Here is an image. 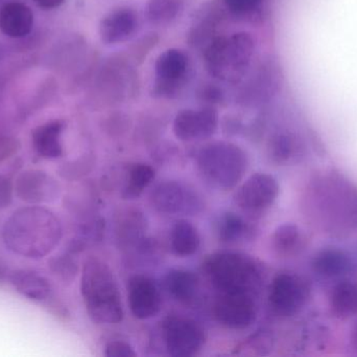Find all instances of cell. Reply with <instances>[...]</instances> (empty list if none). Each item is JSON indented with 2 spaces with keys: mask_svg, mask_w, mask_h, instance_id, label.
<instances>
[{
  "mask_svg": "<svg viewBox=\"0 0 357 357\" xmlns=\"http://www.w3.org/2000/svg\"><path fill=\"white\" fill-rule=\"evenodd\" d=\"M306 217L335 236L357 230V187L342 174L325 172L308 182L303 196Z\"/></svg>",
  "mask_w": 357,
  "mask_h": 357,
  "instance_id": "obj_1",
  "label": "cell"
},
{
  "mask_svg": "<svg viewBox=\"0 0 357 357\" xmlns=\"http://www.w3.org/2000/svg\"><path fill=\"white\" fill-rule=\"evenodd\" d=\"M63 236L59 218L50 210L24 207L15 212L3 226L2 237L10 251L31 259L52 253Z\"/></svg>",
  "mask_w": 357,
  "mask_h": 357,
  "instance_id": "obj_2",
  "label": "cell"
},
{
  "mask_svg": "<svg viewBox=\"0 0 357 357\" xmlns=\"http://www.w3.org/2000/svg\"><path fill=\"white\" fill-rule=\"evenodd\" d=\"M81 293L88 316L96 324L115 325L125 316L119 283L112 268L90 257L82 270Z\"/></svg>",
  "mask_w": 357,
  "mask_h": 357,
  "instance_id": "obj_3",
  "label": "cell"
},
{
  "mask_svg": "<svg viewBox=\"0 0 357 357\" xmlns=\"http://www.w3.org/2000/svg\"><path fill=\"white\" fill-rule=\"evenodd\" d=\"M204 272L218 293H245L255 297L264 282V270L251 256L218 252L207 258Z\"/></svg>",
  "mask_w": 357,
  "mask_h": 357,
  "instance_id": "obj_4",
  "label": "cell"
},
{
  "mask_svg": "<svg viewBox=\"0 0 357 357\" xmlns=\"http://www.w3.org/2000/svg\"><path fill=\"white\" fill-rule=\"evenodd\" d=\"M195 168L208 186L230 191L243 182L249 169V157L238 145L218 140L199 149L195 156Z\"/></svg>",
  "mask_w": 357,
  "mask_h": 357,
  "instance_id": "obj_5",
  "label": "cell"
},
{
  "mask_svg": "<svg viewBox=\"0 0 357 357\" xmlns=\"http://www.w3.org/2000/svg\"><path fill=\"white\" fill-rule=\"evenodd\" d=\"M253 54L254 41L250 34L241 31L218 37L204 54L206 69L220 81L237 83L245 77Z\"/></svg>",
  "mask_w": 357,
  "mask_h": 357,
  "instance_id": "obj_6",
  "label": "cell"
},
{
  "mask_svg": "<svg viewBox=\"0 0 357 357\" xmlns=\"http://www.w3.org/2000/svg\"><path fill=\"white\" fill-rule=\"evenodd\" d=\"M155 211L165 215L195 216L205 210V201L197 189L176 180L159 182L150 195Z\"/></svg>",
  "mask_w": 357,
  "mask_h": 357,
  "instance_id": "obj_7",
  "label": "cell"
},
{
  "mask_svg": "<svg viewBox=\"0 0 357 357\" xmlns=\"http://www.w3.org/2000/svg\"><path fill=\"white\" fill-rule=\"evenodd\" d=\"M310 295V286L301 277L291 272H281L271 283L268 307L279 318H291L305 307Z\"/></svg>",
  "mask_w": 357,
  "mask_h": 357,
  "instance_id": "obj_8",
  "label": "cell"
},
{
  "mask_svg": "<svg viewBox=\"0 0 357 357\" xmlns=\"http://www.w3.org/2000/svg\"><path fill=\"white\" fill-rule=\"evenodd\" d=\"M149 221L142 210L126 207L115 216V242L119 249L133 254L135 257H150L154 253V243L146 236Z\"/></svg>",
  "mask_w": 357,
  "mask_h": 357,
  "instance_id": "obj_9",
  "label": "cell"
},
{
  "mask_svg": "<svg viewBox=\"0 0 357 357\" xmlns=\"http://www.w3.org/2000/svg\"><path fill=\"white\" fill-rule=\"evenodd\" d=\"M280 192L278 180L268 173L252 174L237 189L234 203L247 215H264L276 203Z\"/></svg>",
  "mask_w": 357,
  "mask_h": 357,
  "instance_id": "obj_10",
  "label": "cell"
},
{
  "mask_svg": "<svg viewBox=\"0 0 357 357\" xmlns=\"http://www.w3.org/2000/svg\"><path fill=\"white\" fill-rule=\"evenodd\" d=\"M162 337L171 356H197L206 343V333L201 324L192 319L169 316L162 323Z\"/></svg>",
  "mask_w": 357,
  "mask_h": 357,
  "instance_id": "obj_11",
  "label": "cell"
},
{
  "mask_svg": "<svg viewBox=\"0 0 357 357\" xmlns=\"http://www.w3.org/2000/svg\"><path fill=\"white\" fill-rule=\"evenodd\" d=\"M218 324L232 330L252 326L257 319L255 297L245 293H220L213 305Z\"/></svg>",
  "mask_w": 357,
  "mask_h": 357,
  "instance_id": "obj_12",
  "label": "cell"
},
{
  "mask_svg": "<svg viewBox=\"0 0 357 357\" xmlns=\"http://www.w3.org/2000/svg\"><path fill=\"white\" fill-rule=\"evenodd\" d=\"M187 71L188 59L182 50H165L155 63V92L163 98H173L184 85Z\"/></svg>",
  "mask_w": 357,
  "mask_h": 357,
  "instance_id": "obj_13",
  "label": "cell"
},
{
  "mask_svg": "<svg viewBox=\"0 0 357 357\" xmlns=\"http://www.w3.org/2000/svg\"><path fill=\"white\" fill-rule=\"evenodd\" d=\"M128 304L138 320H150L162 309V295L158 283L146 275H135L128 281Z\"/></svg>",
  "mask_w": 357,
  "mask_h": 357,
  "instance_id": "obj_14",
  "label": "cell"
},
{
  "mask_svg": "<svg viewBox=\"0 0 357 357\" xmlns=\"http://www.w3.org/2000/svg\"><path fill=\"white\" fill-rule=\"evenodd\" d=\"M218 115L213 108L183 109L174 119L173 131L181 142L208 140L215 134Z\"/></svg>",
  "mask_w": 357,
  "mask_h": 357,
  "instance_id": "obj_15",
  "label": "cell"
},
{
  "mask_svg": "<svg viewBox=\"0 0 357 357\" xmlns=\"http://www.w3.org/2000/svg\"><path fill=\"white\" fill-rule=\"evenodd\" d=\"M15 191L21 201L33 205L54 203L60 196L59 182L45 171L25 170L15 182Z\"/></svg>",
  "mask_w": 357,
  "mask_h": 357,
  "instance_id": "obj_16",
  "label": "cell"
},
{
  "mask_svg": "<svg viewBox=\"0 0 357 357\" xmlns=\"http://www.w3.org/2000/svg\"><path fill=\"white\" fill-rule=\"evenodd\" d=\"M138 16L131 8H119L108 13L100 23V37L105 44L114 45L129 40L137 31Z\"/></svg>",
  "mask_w": 357,
  "mask_h": 357,
  "instance_id": "obj_17",
  "label": "cell"
},
{
  "mask_svg": "<svg viewBox=\"0 0 357 357\" xmlns=\"http://www.w3.org/2000/svg\"><path fill=\"white\" fill-rule=\"evenodd\" d=\"M10 284L26 299L40 303H50L54 302V289L50 281L29 270H19L10 275Z\"/></svg>",
  "mask_w": 357,
  "mask_h": 357,
  "instance_id": "obj_18",
  "label": "cell"
},
{
  "mask_svg": "<svg viewBox=\"0 0 357 357\" xmlns=\"http://www.w3.org/2000/svg\"><path fill=\"white\" fill-rule=\"evenodd\" d=\"M33 14L20 2H10L0 8V31L10 38H23L33 29Z\"/></svg>",
  "mask_w": 357,
  "mask_h": 357,
  "instance_id": "obj_19",
  "label": "cell"
},
{
  "mask_svg": "<svg viewBox=\"0 0 357 357\" xmlns=\"http://www.w3.org/2000/svg\"><path fill=\"white\" fill-rule=\"evenodd\" d=\"M349 256L337 247H325L319 251L312 260V270L322 279H335L351 270Z\"/></svg>",
  "mask_w": 357,
  "mask_h": 357,
  "instance_id": "obj_20",
  "label": "cell"
},
{
  "mask_svg": "<svg viewBox=\"0 0 357 357\" xmlns=\"http://www.w3.org/2000/svg\"><path fill=\"white\" fill-rule=\"evenodd\" d=\"M165 289L174 300L189 305L197 298L199 291V278L190 270L173 268L165 279Z\"/></svg>",
  "mask_w": 357,
  "mask_h": 357,
  "instance_id": "obj_21",
  "label": "cell"
},
{
  "mask_svg": "<svg viewBox=\"0 0 357 357\" xmlns=\"http://www.w3.org/2000/svg\"><path fill=\"white\" fill-rule=\"evenodd\" d=\"M306 238L301 228L295 224H283L271 236V249L280 258L298 255L305 247Z\"/></svg>",
  "mask_w": 357,
  "mask_h": 357,
  "instance_id": "obj_22",
  "label": "cell"
},
{
  "mask_svg": "<svg viewBox=\"0 0 357 357\" xmlns=\"http://www.w3.org/2000/svg\"><path fill=\"white\" fill-rule=\"evenodd\" d=\"M331 314L340 320H348L357 314V283L342 280L329 293Z\"/></svg>",
  "mask_w": 357,
  "mask_h": 357,
  "instance_id": "obj_23",
  "label": "cell"
},
{
  "mask_svg": "<svg viewBox=\"0 0 357 357\" xmlns=\"http://www.w3.org/2000/svg\"><path fill=\"white\" fill-rule=\"evenodd\" d=\"M64 124L52 121L39 126L33 133V145L36 152L44 159H58L63 154L61 136Z\"/></svg>",
  "mask_w": 357,
  "mask_h": 357,
  "instance_id": "obj_24",
  "label": "cell"
},
{
  "mask_svg": "<svg viewBox=\"0 0 357 357\" xmlns=\"http://www.w3.org/2000/svg\"><path fill=\"white\" fill-rule=\"evenodd\" d=\"M201 235L197 228L188 220L175 222L169 233L172 252L181 258L190 257L201 247Z\"/></svg>",
  "mask_w": 357,
  "mask_h": 357,
  "instance_id": "obj_25",
  "label": "cell"
},
{
  "mask_svg": "<svg viewBox=\"0 0 357 357\" xmlns=\"http://www.w3.org/2000/svg\"><path fill=\"white\" fill-rule=\"evenodd\" d=\"M125 173L121 195L127 201L142 196L144 190L149 188L156 177L154 168L144 163H132L127 168Z\"/></svg>",
  "mask_w": 357,
  "mask_h": 357,
  "instance_id": "obj_26",
  "label": "cell"
},
{
  "mask_svg": "<svg viewBox=\"0 0 357 357\" xmlns=\"http://www.w3.org/2000/svg\"><path fill=\"white\" fill-rule=\"evenodd\" d=\"M304 148L297 136L291 133H278L268 143V156L273 163L285 166L299 159Z\"/></svg>",
  "mask_w": 357,
  "mask_h": 357,
  "instance_id": "obj_27",
  "label": "cell"
},
{
  "mask_svg": "<svg viewBox=\"0 0 357 357\" xmlns=\"http://www.w3.org/2000/svg\"><path fill=\"white\" fill-rule=\"evenodd\" d=\"M214 231L220 242L232 245L243 240L251 233V228L238 214L225 212L216 218Z\"/></svg>",
  "mask_w": 357,
  "mask_h": 357,
  "instance_id": "obj_28",
  "label": "cell"
},
{
  "mask_svg": "<svg viewBox=\"0 0 357 357\" xmlns=\"http://www.w3.org/2000/svg\"><path fill=\"white\" fill-rule=\"evenodd\" d=\"M52 274L56 275L64 284H71L79 274V263L75 254L69 251L52 258L48 262Z\"/></svg>",
  "mask_w": 357,
  "mask_h": 357,
  "instance_id": "obj_29",
  "label": "cell"
},
{
  "mask_svg": "<svg viewBox=\"0 0 357 357\" xmlns=\"http://www.w3.org/2000/svg\"><path fill=\"white\" fill-rule=\"evenodd\" d=\"M180 8V0H150L149 19L155 23H167L177 17Z\"/></svg>",
  "mask_w": 357,
  "mask_h": 357,
  "instance_id": "obj_30",
  "label": "cell"
},
{
  "mask_svg": "<svg viewBox=\"0 0 357 357\" xmlns=\"http://www.w3.org/2000/svg\"><path fill=\"white\" fill-rule=\"evenodd\" d=\"M273 348L272 335L266 331H258L245 340L239 346L238 354L245 356H266Z\"/></svg>",
  "mask_w": 357,
  "mask_h": 357,
  "instance_id": "obj_31",
  "label": "cell"
},
{
  "mask_svg": "<svg viewBox=\"0 0 357 357\" xmlns=\"http://www.w3.org/2000/svg\"><path fill=\"white\" fill-rule=\"evenodd\" d=\"M222 2L231 14L245 17L259 10L262 0H222Z\"/></svg>",
  "mask_w": 357,
  "mask_h": 357,
  "instance_id": "obj_32",
  "label": "cell"
},
{
  "mask_svg": "<svg viewBox=\"0 0 357 357\" xmlns=\"http://www.w3.org/2000/svg\"><path fill=\"white\" fill-rule=\"evenodd\" d=\"M105 356L108 357H135V349L129 342L123 340H113L105 347Z\"/></svg>",
  "mask_w": 357,
  "mask_h": 357,
  "instance_id": "obj_33",
  "label": "cell"
},
{
  "mask_svg": "<svg viewBox=\"0 0 357 357\" xmlns=\"http://www.w3.org/2000/svg\"><path fill=\"white\" fill-rule=\"evenodd\" d=\"M13 182L6 175H0V209H6L12 203Z\"/></svg>",
  "mask_w": 357,
  "mask_h": 357,
  "instance_id": "obj_34",
  "label": "cell"
},
{
  "mask_svg": "<svg viewBox=\"0 0 357 357\" xmlns=\"http://www.w3.org/2000/svg\"><path fill=\"white\" fill-rule=\"evenodd\" d=\"M93 163L94 161H88V159L87 161H75L73 165H69V167L65 169L64 173L66 174L65 177H69L70 175L73 176V178L81 177L92 169Z\"/></svg>",
  "mask_w": 357,
  "mask_h": 357,
  "instance_id": "obj_35",
  "label": "cell"
},
{
  "mask_svg": "<svg viewBox=\"0 0 357 357\" xmlns=\"http://www.w3.org/2000/svg\"><path fill=\"white\" fill-rule=\"evenodd\" d=\"M17 151V143L12 138L0 136V163L14 154Z\"/></svg>",
  "mask_w": 357,
  "mask_h": 357,
  "instance_id": "obj_36",
  "label": "cell"
},
{
  "mask_svg": "<svg viewBox=\"0 0 357 357\" xmlns=\"http://www.w3.org/2000/svg\"><path fill=\"white\" fill-rule=\"evenodd\" d=\"M35 2L39 8H44V10H52V8L62 6L65 0H35Z\"/></svg>",
  "mask_w": 357,
  "mask_h": 357,
  "instance_id": "obj_37",
  "label": "cell"
},
{
  "mask_svg": "<svg viewBox=\"0 0 357 357\" xmlns=\"http://www.w3.org/2000/svg\"><path fill=\"white\" fill-rule=\"evenodd\" d=\"M352 342H354V345L357 348V323L356 326H354V331H352Z\"/></svg>",
  "mask_w": 357,
  "mask_h": 357,
  "instance_id": "obj_38",
  "label": "cell"
},
{
  "mask_svg": "<svg viewBox=\"0 0 357 357\" xmlns=\"http://www.w3.org/2000/svg\"><path fill=\"white\" fill-rule=\"evenodd\" d=\"M6 268H4L3 264L0 263V280H2L6 277Z\"/></svg>",
  "mask_w": 357,
  "mask_h": 357,
  "instance_id": "obj_39",
  "label": "cell"
}]
</instances>
